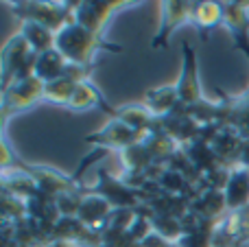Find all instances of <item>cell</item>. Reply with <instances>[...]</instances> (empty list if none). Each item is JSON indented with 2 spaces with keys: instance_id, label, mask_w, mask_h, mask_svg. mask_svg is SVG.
I'll use <instances>...</instances> for the list:
<instances>
[{
  "instance_id": "1",
  "label": "cell",
  "mask_w": 249,
  "mask_h": 247,
  "mask_svg": "<svg viewBox=\"0 0 249 247\" xmlns=\"http://www.w3.org/2000/svg\"><path fill=\"white\" fill-rule=\"evenodd\" d=\"M55 48L70 61V64H79V66H90L88 61L94 57V53L99 48H112L118 51V46H109L96 33L88 31L86 26L77 24V22H70L66 24L59 33L55 35Z\"/></svg>"
},
{
  "instance_id": "2",
  "label": "cell",
  "mask_w": 249,
  "mask_h": 247,
  "mask_svg": "<svg viewBox=\"0 0 249 247\" xmlns=\"http://www.w3.org/2000/svg\"><path fill=\"white\" fill-rule=\"evenodd\" d=\"M0 61H2V90H7L16 79L33 77L37 53L29 46L22 35H16L4 44Z\"/></svg>"
},
{
  "instance_id": "3",
  "label": "cell",
  "mask_w": 249,
  "mask_h": 247,
  "mask_svg": "<svg viewBox=\"0 0 249 247\" xmlns=\"http://www.w3.org/2000/svg\"><path fill=\"white\" fill-rule=\"evenodd\" d=\"M74 7L77 2H20L18 7H13V13L20 16L24 22L44 24L57 35L66 24L74 20Z\"/></svg>"
},
{
  "instance_id": "4",
  "label": "cell",
  "mask_w": 249,
  "mask_h": 247,
  "mask_svg": "<svg viewBox=\"0 0 249 247\" xmlns=\"http://www.w3.org/2000/svg\"><path fill=\"white\" fill-rule=\"evenodd\" d=\"M88 193H94V195L105 197L112 208H133L136 210L138 206L142 204L140 191H133V188L127 186L123 179L112 177L105 169H99V182H96L94 188H88L83 195H88Z\"/></svg>"
},
{
  "instance_id": "5",
  "label": "cell",
  "mask_w": 249,
  "mask_h": 247,
  "mask_svg": "<svg viewBox=\"0 0 249 247\" xmlns=\"http://www.w3.org/2000/svg\"><path fill=\"white\" fill-rule=\"evenodd\" d=\"M44 86L46 83L39 81L35 74L26 79H16L7 90H2V116L7 118L11 112L31 107L35 101L44 99Z\"/></svg>"
},
{
  "instance_id": "6",
  "label": "cell",
  "mask_w": 249,
  "mask_h": 247,
  "mask_svg": "<svg viewBox=\"0 0 249 247\" xmlns=\"http://www.w3.org/2000/svg\"><path fill=\"white\" fill-rule=\"evenodd\" d=\"M181 48H184V64H181V77L177 81V96H179V105L193 107L203 101L201 83L197 74V53L188 42L181 44Z\"/></svg>"
},
{
  "instance_id": "7",
  "label": "cell",
  "mask_w": 249,
  "mask_h": 247,
  "mask_svg": "<svg viewBox=\"0 0 249 247\" xmlns=\"http://www.w3.org/2000/svg\"><path fill=\"white\" fill-rule=\"evenodd\" d=\"M86 142L96 144V147L105 149V151H112V149H121L123 151V149L140 142V134H138L133 127H129L127 123H123L121 118L114 116L103 129L86 136Z\"/></svg>"
},
{
  "instance_id": "8",
  "label": "cell",
  "mask_w": 249,
  "mask_h": 247,
  "mask_svg": "<svg viewBox=\"0 0 249 247\" xmlns=\"http://www.w3.org/2000/svg\"><path fill=\"white\" fill-rule=\"evenodd\" d=\"M193 11H195V2H162V24H160L158 35L153 37L151 46L153 48H164L168 44V37L173 35V31L179 24H184L186 20H193Z\"/></svg>"
},
{
  "instance_id": "9",
  "label": "cell",
  "mask_w": 249,
  "mask_h": 247,
  "mask_svg": "<svg viewBox=\"0 0 249 247\" xmlns=\"http://www.w3.org/2000/svg\"><path fill=\"white\" fill-rule=\"evenodd\" d=\"M124 2H101V0H90V2H77L72 11V18L77 24L86 26L88 31L99 35L101 26L105 24L112 11H116L118 7H123Z\"/></svg>"
},
{
  "instance_id": "10",
  "label": "cell",
  "mask_w": 249,
  "mask_h": 247,
  "mask_svg": "<svg viewBox=\"0 0 249 247\" xmlns=\"http://www.w3.org/2000/svg\"><path fill=\"white\" fill-rule=\"evenodd\" d=\"M223 195H225V201H228L230 212L249 208V169L241 164L232 166V173H230Z\"/></svg>"
},
{
  "instance_id": "11",
  "label": "cell",
  "mask_w": 249,
  "mask_h": 247,
  "mask_svg": "<svg viewBox=\"0 0 249 247\" xmlns=\"http://www.w3.org/2000/svg\"><path fill=\"white\" fill-rule=\"evenodd\" d=\"M190 212H195L206 221L219 223L228 214V201H225L223 191H212V188L203 191L201 195H197L190 201Z\"/></svg>"
},
{
  "instance_id": "12",
  "label": "cell",
  "mask_w": 249,
  "mask_h": 247,
  "mask_svg": "<svg viewBox=\"0 0 249 247\" xmlns=\"http://www.w3.org/2000/svg\"><path fill=\"white\" fill-rule=\"evenodd\" d=\"M112 206L105 197L101 195H94V193H88L83 197V204H81V210H79L77 217L86 223L88 228L92 230H103L105 223H107L109 214H112Z\"/></svg>"
},
{
  "instance_id": "13",
  "label": "cell",
  "mask_w": 249,
  "mask_h": 247,
  "mask_svg": "<svg viewBox=\"0 0 249 247\" xmlns=\"http://www.w3.org/2000/svg\"><path fill=\"white\" fill-rule=\"evenodd\" d=\"M70 70V61L61 55L57 48L53 51H46L42 55H37V61H35V77L44 83H51L57 81V79L66 77Z\"/></svg>"
},
{
  "instance_id": "14",
  "label": "cell",
  "mask_w": 249,
  "mask_h": 247,
  "mask_svg": "<svg viewBox=\"0 0 249 247\" xmlns=\"http://www.w3.org/2000/svg\"><path fill=\"white\" fill-rule=\"evenodd\" d=\"M144 105L155 118H164L171 114L173 109L179 105V96H177V86H162L146 90L144 94Z\"/></svg>"
},
{
  "instance_id": "15",
  "label": "cell",
  "mask_w": 249,
  "mask_h": 247,
  "mask_svg": "<svg viewBox=\"0 0 249 247\" xmlns=\"http://www.w3.org/2000/svg\"><path fill=\"white\" fill-rule=\"evenodd\" d=\"M210 147H212V151H214V156L219 158L223 164H228L225 160H236L238 162V153H241V147H243V138L236 134V129L223 125L214 134V138L210 140Z\"/></svg>"
},
{
  "instance_id": "16",
  "label": "cell",
  "mask_w": 249,
  "mask_h": 247,
  "mask_svg": "<svg viewBox=\"0 0 249 247\" xmlns=\"http://www.w3.org/2000/svg\"><path fill=\"white\" fill-rule=\"evenodd\" d=\"M193 22L199 29L201 39H206L210 35V31H214L223 22V4L221 2H195Z\"/></svg>"
},
{
  "instance_id": "17",
  "label": "cell",
  "mask_w": 249,
  "mask_h": 247,
  "mask_svg": "<svg viewBox=\"0 0 249 247\" xmlns=\"http://www.w3.org/2000/svg\"><path fill=\"white\" fill-rule=\"evenodd\" d=\"M116 118H121L123 123H127L129 127H133L140 136L146 134V131H151L155 125H158V118L146 109L144 103L142 105L140 103H129V105H124V107H118Z\"/></svg>"
},
{
  "instance_id": "18",
  "label": "cell",
  "mask_w": 249,
  "mask_h": 247,
  "mask_svg": "<svg viewBox=\"0 0 249 247\" xmlns=\"http://www.w3.org/2000/svg\"><path fill=\"white\" fill-rule=\"evenodd\" d=\"M20 35L29 42V46L33 48L37 55L55 48V33H53L51 29H46L44 24H37V22H22Z\"/></svg>"
},
{
  "instance_id": "19",
  "label": "cell",
  "mask_w": 249,
  "mask_h": 247,
  "mask_svg": "<svg viewBox=\"0 0 249 247\" xmlns=\"http://www.w3.org/2000/svg\"><path fill=\"white\" fill-rule=\"evenodd\" d=\"M121 160H123V166H124V171H127V175H144V171L149 169L151 164H155L151 153L146 151V147L142 142H136V144H131V147L123 149Z\"/></svg>"
},
{
  "instance_id": "20",
  "label": "cell",
  "mask_w": 249,
  "mask_h": 247,
  "mask_svg": "<svg viewBox=\"0 0 249 247\" xmlns=\"http://www.w3.org/2000/svg\"><path fill=\"white\" fill-rule=\"evenodd\" d=\"M77 86H79V81H74L70 77H61L57 81H51L44 86V99L57 105H68L74 90H77Z\"/></svg>"
},
{
  "instance_id": "21",
  "label": "cell",
  "mask_w": 249,
  "mask_h": 247,
  "mask_svg": "<svg viewBox=\"0 0 249 247\" xmlns=\"http://www.w3.org/2000/svg\"><path fill=\"white\" fill-rule=\"evenodd\" d=\"M223 24H228V29L232 31V35L247 33V29H249L247 4H243V2L223 4Z\"/></svg>"
},
{
  "instance_id": "22",
  "label": "cell",
  "mask_w": 249,
  "mask_h": 247,
  "mask_svg": "<svg viewBox=\"0 0 249 247\" xmlns=\"http://www.w3.org/2000/svg\"><path fill=\"white\" fill-rule=\"evenodd\" d=\"M68 105L72 109H88V107H92V105H101V107H105L107 103H105L103 96H101V92L96 90L90 81H81L77 86V90H74V94H72V99H70Z\"/></svg>"
},
{
  "instance_id": "23",
  "label": "cell",
  "mask_w": 249,
  "mask_h": 247,
  "mask_svg": "<svg viewBox=\"0 0 249 247\" xmlns=\"http://www.w3.org/2000/svg\"><path fill=\"white\" fill-rule=\"evenodd\" d=\"M151 223H153V232H158L160 236H164V239L171 241V243H177V241L184 236V226H181V219H177V217L153 214Z\"/></svg>"
},
{
  "instance_id": "24",
  "label": "cell",
  "mask_w": 249,
  "mask_h": 247,
  "mask_svg": "<svg viewBox=\"0 0 249 247\" xmlns=\"http://www.w3.org/2000/svg\"><path fill=\"white\" fill-rule=\"evenodd\" d=\"M228 127L236 129V134L243 138V142H249V103L236 101L232 107V114L228 118Z\"/></svg>"
},
{
  "instance_id": "25",
  "label": "cell",
  "mask_w": 249,
  "mask_h": 247,
  "mask_svg": "<svg viewBox=\"0 0 249 247\" xmlns=\"http://www.w3.org/2000/svg\"><path fill=\"white\" fill-rule=\"evenodd\" d=\"M83 193L81 191H72V193H64L55 199V206H57V212L59 217H77L79 210H81V204H83Z\"/></svg>"
},
{
  "instance_id": "26",
  "label": "cell",
  "mask_w": 249,
  "mask_h": 247,
  "mask_svg": "<svg viewBox=\"0 0 249 247\" xmlns=\"http://www.w3.org/2000/svg\"><path fill=\"white\" fill-rule=\"evenodd\" d=\"M173 245H175V243L166 241L164 236H160L158 232H151V234L140 243V247H173Z\"/></svg>"
},
{
  "instance_id": "27",
  "label": "cell",
  "mask_w": 249,
  "mask_h": 247,
  "mask_svg": "<svg viewBox=\"0 0 249 247\" xmlns=\"http://www.w3.org/2000/svg\"><path fill=\"white\" fill-rule=\"evenodd\" d=\"M234 46H236L238 51L245 53V55L249 57V37H247V33H238V35H234Z\"/></svg>"
},
{
  "instance_id": "28",
  "label": "cell",
  "mask_w": 249,
  "mask_h": 247,
  "mask_svg": "<svg viewBox=\"0 0 249 247\" xmlns=\"http://www.w3.org/2000/svg\"><path fill=\"white\" fill-rule=\"evenodd\" d=\"M44 247H77L74 243H70V241H59V239H53L48 241V243H44Z\"/></svg>"
},
{
  "instance_id": "29",
  "label": "cell",
  "mask_w": 249,
  "mask_h": 247,
  "mask_svg": "<svg viewBox=\"0 0 249 247\" xmlns=\"http://www.w3.org/2000/svg\"><path fill=\"white\" fill-rule=\"evenodd\" d=\"M243 101H245V103H249V92H247L245 96H243Z\"/></svg>"
},
{
  "instance_id": "30",
  "label": "cell",
  "mask_w": 249,
  "mask_h": 247,
  "mask_svg": "<svg viewBox=\"0 0 249 247\" xmlns=\"http://www.w3.org/2000/svg\"><path fill=\"white\" fill-rule=\"evenodd\" d=\"M173 247H179V245H177V243H175V245H173Z\"/></svg>"
},
{
  "instance_id": "31",
  "label": "cell",
  "mask_w": 249,
  "mask_h": 247,
  "mask_svg": "<svg viewBox=\"0 0 249 247\" xmlns=\"http://www.w3.org/2000/svg\"><path fill=\"white\" fill-rule=\"evenodd\" d=\"M99 247H105V245H99Z\"/></svg>"
}]
</instances>
